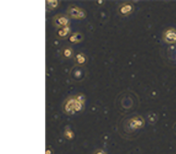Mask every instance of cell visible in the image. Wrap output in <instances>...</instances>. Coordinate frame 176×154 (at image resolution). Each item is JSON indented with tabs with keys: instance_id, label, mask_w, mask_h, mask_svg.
Instances as JSON below:
<instances>
[{
	"instance_id": "obj_3",
	"label": "cell",
	"mask_w": 176,
	"mask_h": 154,
	"mask_svg": "<svg viewBox=\"0 0 176 154\" xmlns=\"http://www.w3.org/2000/svg\"><path fill=\"white\" fill-rule=\"evenodd\" d=\"M67 15L73 19H84L87 17V12L76 5H70L67 9Z\"/></svg>"
},
{
	"instance_id": "obj_14",
	"label": "cell",
	"mask_w": 176,
	"mask_h": 154,
	"mask_svg": "<svg viewBox=\"0 0 176 154\" xmlns=\"http://www.w3.org/2000/svg\"><path fill=\"white\" fill-rule=\"evenodd\" d=\"M93 154H106V153H105V152H104L103 151H102V150H97Z\"/></svg>"
},
{
	"instance_id": "obj_1",
	"label": "cell",
	"mask_w": 176,
	"mask_h": 154,
	"mask_svg": "<svg viewBox=\"0 0 176 154\" xmlns=\"http://www.w3.org/2000/svg\"><path fill=\"white\" fill-rule=\"evenodd\" d=\"M86 102V98L82 93L77 94V95L70 96L65 100L62 109L63 112L66 115H75L77 113H80L83 111Z\"/></svg>"
},
{
	"instance_id": "obj_7",
	"label": "cell",
	"mask_w": 176,
	"mask_h": 154,
	"mask_svg": "<svg viewBox=\"0 0 176 154\" xmlns=\"http://www.w3.org/2000/svg\"><path fill=\"white\" fill-rule=\"evenodd\" d=\"M162 39L167 43H176V30L170 28L164 31V32L162 33Z\"/></svg>"
},
{
	"instance_id": "obj_9",
	"label": "cell",
	"mask_w": 176,
	"mask_h": 154,
	"mask_svg": "<svg viewBox=\"0 0 176 154\" xmlns=\"http://www.w3.org/2000/svg\"><path fill=\"white\" fill-rule=\"evenodd\" d=\"M71 28L66 27V28H61V29H56V32H55V35L60 40H65L68 39L69 36L71 35Z\"/></svg>"
},
{
	"instance_id": "obj_5",
	"label": "cell",
	"mask_w": 176,
	"mask_h": 154,
	"mask_svg": "<svg viewBox=\"0 0 176 154\" xmlns=\"http://www.w3.org/2000/svg\"><path fill=\"white\" fill-rule=\"evenodd\" d=\"M123 95H124V97L123 98H121V97H118V99H120V102H119V105H118V108L119 109H121L124 105V109L123 110H124V111H128V110H131V109H134V107H135L137 105H135V104L137 103H134V100L135 99H133L132 97H128L127 95H128V93H123Z\"/></svg>"
},
{
	"instance_id": "obj_12",
	"label": "cell",
	"mask_w": 176,
	"mask_h": 154,
	"mask_svg": "<svg viewBox=\"0 0 176 154\" xmlns=\"http://www.w3.org/2000/svg\"><path fill=\"white\" fill-rule=\"evenodd\" d=\"M59 5L60 1H57V0H47L46 1V8L48 10H54L59 7Z\"/></svg>"
},
{
	"instance_id": "obj_6",
	"label": "cell",
	"mask_w": 176,
	"mask_h": 154,
	"mask_svg": "<svg viewBox=\"0 0 176 154\" xmlns=\"http://www.w3.org/2000/svg\"><path fill=\"white\" fill-rule=\"evenodd\" d=\"M135 10L134 4L132 2H124L122 3L117 8V13L121 17H128Z\"/></svg>"
},
{
	"instance_id": "obj_8",
	"label": "cell",
	"mask_w": 176,
	"mask_h": 154,
	"mask_svg": "<svg viewBox=\"0 0 176 154\" xmlns=\"http://www.w3.org/2000/svg\"><path fill=\"white\" fill-rule=\"evenodd\" d=\"M73 59L75 62V66L85 67L88 63V56L82 52H78L77 54H75Z\"/></svg>"
},
{
	"instance_id": "obj_13",
	"label": "cell",
	"mask_w": 176,
	"mask_h": 154,
	"mask_svg": "<svg viewBox=\"0 0 176 154\" xmlns=\"http://www.w3.org/2000/svg\"><path fill=\"white\" fill-rule=\"evenodd\" d=\"M65 137H66L67 140H71V138H74V133L68 126L66 128V130H65Z\"/></svg>"
},
{
	"instance_id": "obj_2",
	"label": "cell",
	"mask_w": 176,
	"mask_h": 154,
	"mask_svg": "<svg viewBox=\"0 0 176 154\" xmlns=\"http://www.w3.org/2000/svg\"><path fill=\"white\" fill-rule=\"evenodd\" d=\"M69 75L72 81L76 83H80L84 80V78L87 76V69L84 67L75 66L71 68Z\"/></svg>"
},
{
	"instance_id": "obj_11",
	"label": "cell",
	"mask_w": 176,
	"mask_h": 154,
	"mask_svg": "<svg viewBox=\"0 0 176 154\" xmlns=\"http://www.w3.org/2000/svg\"><path fill=\"white\" fill-rule=\"evenodd\" d=\"M61 56L64 59H71L74 58V50L71 46L69 45H65L62 50H61Z\"/></svg>"
},
{
	"instance_id": "obj_4",
	"label": "cell",
	"mask_w": 176,
	"mask_h": 154,
	"mask_svg": "<svg viewBox=\"0 0 176 154\" xmlns=\"http://www.w3.org/2000/svg\"><path fill=\"white\" fill-rule=\"evenodd\" d=\"M53 25L56 29H61V28H66L70 26V18L67 14H57L52 19Z\"/></svg>"
},
{
	"instance_id": "obj_10",
	"label": "cell",
	"mask_w": 176,
	"mask_h": 154,
	"mask_svg": "<svg viewBox=\"0 0 176 154\" xmlns=\"http://www.w3.org/2000/svg\"><path fill=\"white\" fill-rule=\"evenodd\" d=\"M84 40V35L82 32H72L71 35L68 38V42L72 44H77L81 43Z\"/></svg>"
}]
</instances>
